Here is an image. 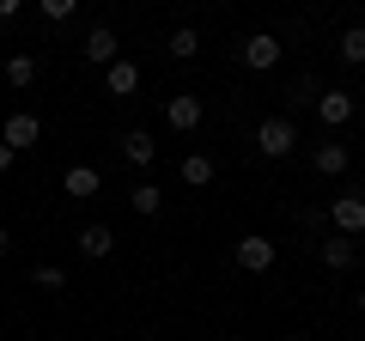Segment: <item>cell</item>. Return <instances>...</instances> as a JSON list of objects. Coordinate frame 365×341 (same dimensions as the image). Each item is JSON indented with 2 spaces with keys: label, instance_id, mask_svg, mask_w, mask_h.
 I'll list each match as a JSON object with an SVG mask.
<instances>
[{
  "label": "cell",
  "instance_id": "cell-1",
  "mask_svg": "<svg viewBox=\"0 0 365 341\" xmlns=\"http://www.w3.org/2000/svg\"><path fill=\"white\" fill-rule=\"evenodd\" d=\"M292 146H299L292 116H268V122H256V153H262V158H287Z\"/></svg>",
  "mask_w": 365,
  "mask_h": 341
},
{
  "label": "cell",
  "instance_id": "cell-2",
  "mask_svg": "<svg viewBox=\"0 0 365 341\" xmlns=\"http://www.w3.org/2000/svg\"><path fill=\"white\" fill-rule=\"evenodd\" d=\"M329 220H335L341 238H359L365 232V195H359V189H353V195H335V201H329Z\"/></svg>",
  "mask_w": 365,
  "mask_h": 341
},
{
  "label": "cell",
  "instance_id": "cell-3",
  "mask_svg": "<svg viewBox=\"0 0 365 341\" xmlns=\"http://www.w3.org/2000/svg\"><path fill=\"white\" fill-rule=\"evenodd\" d=\"M237 268H250V275H262V268H274V256H280V250H274V238H262V232H250V238H237Z\"/></svg>",
  "mask_w": 365,
  "mask_h": 341
},
{
  "label": "cell",
  "instance_id": "cell-4",
  "mask_svg": "<svg viewBox=\"0 0 365 341\" xmlns=\"http://www.w3.org/2000/svg\"><path fill=\"white\" fill-rule=\"evenodd\" d=\"M37 134H43V122L37 116H6V128H0V146H13V153H25V146H37Z\"/></svg>",
  "mask_w": 365,
  "mask_h": 341
},
{
  "label": "cell",
  "instance_id": "cell-5",
  "mask_svg": "<svg viewBox=\"0 0 365 341\" xmlns=\"http://www.w3.org/2000/svg\"><path fill=\"white\" fill-rule=\"evenodd\" d=\"M274 61H280V37H268V31H256V37L244 43V67H256V73H268Z\"/></svg>",
  "mask_w": 365,
  "mask_h": 341
},
{
  "label": "cell",
  "instance_id": "cell-6",
  "mask_svg": "<svg viewBox=\"0 0 365 341\" xmlns=\"http://www.w3.org/2000/svg\"><path fill=\"white\" fill-rule=\"evenodd\" d=\"M79 55H86V61H98V67H110V61H116V31H110V25H91Z\"/></svg>",
  "mask_w": 365,
  "mask_h": 341
},
{
  "label": "cell",
  "instance_id": "cell-7",
  "mask_svg": "<svg viewBox=\"0 0 365 341\" xmlns=\"http://www.w3.org/2000/svg\"><path fill=\"white\" fill-rule=\"evenodd\" d=\"M165 122H170V128H177V134H189V128H195V122H201V98H195V92L170 98V104H165Z\"/></svg>",
  "mask_w": 365,
  "mask_h": 341
},
{
  "label": "cell",
  "instance_id": "cell-8",
  "mask_svg": "<svg viewBox=\"0 0 365 341\" xmlns=\"http://www.w3.org/2000/svg\"><path fill=\"white\" fill-rule=\"evenodd\" d=\"M317 116H323L329 128H341V122H353V92H335V86H329V92L317 98Z\"/></svg>",
  "mask_w": 365,
  "mask_h": 341
},
{
  "label": "cell",
  "instance_id": "cell-9",
  "mask_svg": "<svg viewBox=\"0 0 365 341\" xmlns=\"http://www.w3.org/2000/svg\"><path fill=\"white\" fill-rule=\"evenodd\" d=\"M311 165L323 170V177H341V170L353 165V146H341V141H323V146L311 153Z\"/></svg>",
  "mask_w": 365,
  "mask_h": 341
},
{
  "label": "cell",
  "instance_id": "cell-10",
  "mask_svg": "<svg viewBox=\"0 0 365 341\" xmlns=\"http://www.w3.org/2000/svg\"><path fill=\"white\" fill-rule=\"evenodd\" d=\"M323 263L335 268V275H347V268L359 263V244H353V238H341V232H335V238H323Z\"/></svg>",
  "mask_w": 365,
  "mask_h": 341
},
{
  "label": "cell",
  "instance_id": "cell-11",
  "mask_svg": "<svg viewBox=\"0 0 365 341\" xmlns=\"http://www.w3.org/2000/svg\"><path fill=\"white\" fill-rule=\"evenodd\" d=\"M110 250H116V232H110V225H86V232H79V256H91V263H104Z\"/></svg>",
  "mask_w": 365,
  "mask_h": 341
},
{
  "label": "cell",
  "instance_id": "cell-12",
  "mask_svg": "<svg viewBox=\"0 0 365 341\" xmlns=\"http://www.w3.org/2000/svg\"><path fill=\"white\" fill-rule=\"evenodd\" d=\"M104 73H110V92H116V98H134V92H140V67H134V61H122V55L104 67Z\"/></svg>",
  "mask_w": 365,
  "mask_h": 341
},
{
  "label": "cell",
  "instance_id": "cell-13",
  "mask_svg": "<svg viewBox=\"0 0 365 341\" xmlns=\"http://www.w3.org/2000/svg\"><path fill=\"white\" fill-rule=\"evenodd\" d=\"M122 153H128V165H153V158H158V141H153V134H146V128H134L128 134V141H122Z\"/></svg>",
  "mask_w": 365,
  "mask_h": 341
},
{
  "label": "cell",
  "instance_id": "cell-14",
  "mask_svg": "<svg viewBox=\"0 0 365 341\" xmlns=\"http://www.w3.org/2000/svg\"><path fill=\"white\" fill-rule=\"evenodd\" d=\"M61 189H67V195H73V201L98 195V170H91V165H73V170H67V177H61Z\"/></svg>",
  "mask_w": 365,
  "mask_h": 341
},
{
  "label": "cell",
  "instance_id": "cell-15",
  "mask_svg": "<svg viewBox=\"0 0 365 341\" xmlns=\"http://www.w3.org/2000/svg\"><path fill=\"white\" fill-rule=\"evenodd\" d=\"M31 79H37V55H6V86H13V92H25Z\"/></svg>",
  "mask_w": 365,
  "mask_h": 341
},
{
  "label": "cell",
  "instance_id": "cell-16",
  "mask_svg": "<svg viewBox=\"0 0 365 341\" xmlns=\"http://www.w3.org/2000/svg\"><path fill=\"white\" fill-rule=\"evenodd\" d=\"M128 201H134V213H146V220H153V213L165 208V195H158V183H134V189H128Z\"/></svg>",
  "mask_w": 365,
  "mask_h": 341
},
{
  "label": "cell",
  "instance_id": "cell-17",
  "mask_svg": "<svg viewBox=\"0 0 365 341\" xmlns=\"http://www.w3.org/2000/svg\"><path fill=\"white\" fill-rule=\"evenodd\" d=\"M182 183H195V189L213 183V158L207 153H189V158H182Z\"/></svg>",
  "mask_w": 365,
  "mask_h": 341
},
{
  "label": "cell",
  "instance_id": "cell-18",
  "mask_svg": "<svg viewBox=\"0 0 365 341\" xmlns=\"http://www.w3.org/2000/svg\"><path fill=\"white\" fill-rule=\"evenodd\" d=\"M341 61H353V67H365V25H353V31H341Z\"/></svg>",
  "mask_w": 365,
  "mask_h": 341
},
{
  "label": "cell",
  "instance_id": "cell-19",
  "mask_svg": "<svg viewBox=\"0 0 365 341\" xmlns=\"http://www.w3.org/2000/svg\"><path fill=\"white\" fill-rule=\"evenodd\" d=\"M195 49H201V37H195L189 25H182V31H170V55H177V61H189Z\"/></svg>",
  "mask_w": 365,
  "mask_h": 341
},
{
  "label": "cell",
  "instance_id": "cell-20",
  "mask_svg": "<svg viewBox=\"0 0 365 341\" xmlns=\"http://www.w3.org/2000/svg\"><path fill=\"white\" fill-rule=\"evenodd\" d=\"M73 13H79V0H43V19H49V25H67Z\"/></svg>",
  "mask_w": 365,
  "mask_h": 341
},
{
  "label": "cell",
  "instance_id": "cell-21",
  "mask_svg": "<svg viewBox=\"0 0 365 341\" xmlns=\"http://www.w3.org/2000/svg\"><path fill=\"white\" fill-rule=\"evenodd\" d=\"M31 280H37V287H49V292H61V287H67V275H61V268H49V263H43Z\"/></svg>",
  "mask_w": 365,
  "mask_h": 341
},
{
  "label": "cell",
  "instance_id": "cell-22",
  "mask_svg": "<svg viewBox=\"0 0 365 341\" xmlns=\"http://www.w3.org/2000/svg\"><path fill=\"white\" fill-rule=\"evenodd\" d=\"M0 19H19V0H0Z\"/></svg>",
  "mask_w": 365,
  "mask_h": 341
},
{
  "label": "cell",
  "instance_id": "cell-23",
  "mask_svg": "<svg viewBox=\"0 0 365 341\" xmlns=\"http://www.w3.org/2000/svg\"><path fill=\"white\" fill-rule=\"evenodd\" d=\"M0 170H13V146H0Z\"/></svg>",
  "mask_w": 365,
  "mask_h": 341
},
{
  "label": "cell",
  "instance_id": "cell-24",
  "mask_svg": "<svg viewBox=\"0 0 365 341\" xmlns=\"http://www.w3.org/2000/svg\"><path fill=\"white\" fill-rule=\"evenodd\" d=\"M6 250H13V238H6V225H0V256H6Z\"/></svg>",
  "mask_w": 365,
  "mask_h": 341
},
{
  "label": "cell",
  "instance_id": "cell-25",
  "mask_svg": "<svg viewBox=\"0 0 365 341\" xmlns=\"http://www.w3.org/2000/svg\"><path fill=\"white\" fill-rule=\"evenodd\" d=\"M359 317H365V292H359Z\"/></svg>",
  "mask_w": 365,
  "mask_h": 341
},
{
  "label": "cell",
  "instance_id": "cell-26",
  "mask_svg": "<svg viewBox=\"0 0 365 341\" xmlns=\"http://www.w3.org/2000/svg\"><path fill=\"white\" fill-rule=\"evenodd\" d=\"M359 153H365V146H359Z\"/></svg>",
  "mask_w": 365,
  "mask_h": 341
}]
</instances>
